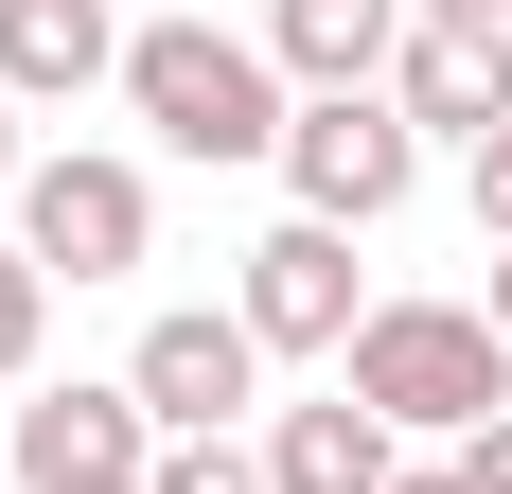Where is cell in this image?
I'll return each mask as SVG.
<instances>
[{
    "mask_svg": "<svg viewBox=\"0 0 512 494\" xmlns=\"http://www.w3.org/2000/svg\"><path fill=\"white\" fill-rule=\"evenodd\" d=\"M336 389L389 442H477V424H512V336H495V300H371Z\"/></svg>",
    "mask_w": 512,
    "mask_h": 494,
    "instance_id": "6da1fadb",
    "label": "cell"
},
{
    "mask_svg": "<svg viewBox=\"0 0 512 494\" xmlns=\"http://www.w3.org/2000/svg\"><path fill=\"white\" fill-rule=\"evenodd\" d=\"M124 106H142L177 159H283V53L265 36H212V18H142L124 36Z\"/></svg>",
    "mask_w": 512,
    "mask_h": 494,
    "instance_id": "7a4b0ae2",
    "label": "cell"
},
{
    "mask_svg": "<svg viewBox=\"0 0 512 494\" xmlns=\"http://www.w3.org/2000/svg\"><path fill=\"white\" fill-rule=\"evenodd\" d=\"M424 177V124L389 89H301V124H283V195L318 212V230H389Z\"/></svg>",
    "mask_w": 512,
    "mask_h": 494,
    "instance_id": "3957f363",
    "label": "cell"
},
{
    "mask_svg": "<svg viewBox=\"0 0 512 494\" xmlns=\"http://www.w3.org/2000/svg\"><path fill=\"white\" fill-rule=\"evenodd\" d=\"M18 247H36L53 283H124L159 247V195H142V159H89V142H53L36 177H18Z\"/></svg>",
    "mask_w": 512,
    "mask_h": 494,
    "instance_id": "277c9868",
    "label": "cell"
},
{
    "mask_svg": "<svg viewBox=\"0 0 512 494\" xmlns=\"http://www.w3.org/2000/svg\"><path fill=\"white\" fill-rule=\"evenodd\" d=\"M124 389H142L159 442H230V406H265V336L230 318V300H177V318H142Z\"/></svg>",
    "mask_w": 512,
    "mask_h": 494,
    "instance_id": "5b68a950",
    "label": "cell"
},
{
    "mask_svg": "<svg viewBox=\"0 0 512 494\" xmlns=\"http://www.w3.org/2000/svg\"><path fill=\"white\" fill-rule=\"evenodd\" d=\"M230 318H248L265 353H354L371 300H354V230H318V212H283V230L248 247V283H230Z\"/></svg>",
    "mask_w": 512,
    "mask_h": 494,
    "instance_id": "8992f818",
    "label": "cell"
},
{
    "mask_svg": "<svg viewBox=\"0 0 512 494\" xmlns=\"http://www.w3.org/2000/svg\"><path fill=\"white\" fill-rule=\"evenodd\" d=\"M71 477H159L142 389H36L18 406V494H71Z\"/></svg>",
    "mask_w": 512,
    "mask_h": 494,
    "instance_id": "52a82bcc",
    "label": "cell"
},
{
    "mask_svg": "<svg viewBox=\"0 0 512 494\" xmlns=\"http://www.w3.org/2000/svg\"><path fill=\"white\" fill-rule=\"evenodd\" d=\"M407 36H424L407 0H265V53H283L301 89H389Z\"/></svg>",
    "mask_w": 512,
    "mask_h": 494,
    "instance_id": "ba28073f",
    "label": "cell"
},
{
    "mask_svg": "<svg viewBox=\"0 0 512 494\" xmlns=\"http://www.w3.org/2000/svg\"><path fill=\"white\" fill-rule=\"evenodd\" d=\"M265 477H283V494H407V442H389L354 389H318V406L265 424Z\"/></svg>",
    "mask_w": 512,
    "mask_h": 494,
    "instance_id": "9c48e42d",
    "label": "cell"
},
{
    "mask_svg": "<svg viewBox=\"0 0 512 494\" xmlns=\"http://www.w3.org/2000/svg\"><path fill=\"white\" fill-rule=\"evenodd\" d=\"M389 106H407L424 142H512V36H407Z\"/></svg>",
    "mask_w": 512,
    "mask_h": 494,
    "instance_id": "30bf717a",
    "label": "cell"
},
{
    "mask_svg": "<svg viewBox=\"0 0 512 494\" xmlns=\"http://www.w3.org/2000/svg\"><path fill=\"white\" fill-rule=\"evenodd\" d=\"M124 71V36H106V0H0V89L18 106H71Z\"/></svg>",
    "mask_w": 512,
    "mask_h": 494,
    "instance_id": "8fae6325",
    "label": "cell"
},
{
    "mask_svg": "<svg viewBox=\"0 0 512 494\" xmlns=\"http://www.w3.org/2000/svg\"><path fill=\"white\" fill-rule=\"evenodd\" d=\"M142 494H283V477H265L248 442H159V477H142Z\"/></svg>",
    "mask_w": 512,
    "mask_h": 494,
    "instance_id": "7c38bea8",
    "label": "cell"
},
{
    "mask_svg": "<svg viewBox=\"0 0 512 494\" xmlns=\"http://www.w3.org/2000/svg\"><path fill=\"white\" fill-rule=\"evenodd\" d=\"M36 318H53V265H36V247H0V389L36 371Z\"/></svg>",
    "mask_w": 512,
    "mask_h": 494,
    "instance_id": "4fadbf2b",
    "label": "cell"
},
{
    "mask_svg": "<svg viewBox=\"0 0 512 494\" xmlns=\"http://www.w3.org/2000/svg\"><path fill=\"white\" fill-rule=\"evenodd\" d=\"M424 36H512V0H407Z\"/></svg>",
    "mask_w": 512,
    "mask_h": 494,
    "instance_id": "5bb4252c",
    "label": "cell"
},
{
    "mask_svg": "<svg viewBox=\"0 0 512 494\" xmlns=\"http://www.w3.org/2000/svg\"><path fill=\"white\" fill-rule=\"evenodd\" d=\"M477 230L512 247V142H477Z\"/></svg>",
    "mask_w": 512,
    "mask_h": 494,
    "instance_id": "9a60e30c",
    "label": "cell"
},
{
    "mask_svg": "<svg viewBox=\"0 0 512 494\" xmlns=\"http://www.w3.org/2000/svg\"><path fill=\"white\" fill-rule=\"evenodd\" d=\"M460 477H477V494H512V424H477V442H460Z\"/></svg>",
    "mask_w": 512,
    "mask_h": 494,
    "instance_id": "2e32d148",
    "label": "cell"
},
{
    "mask_svg": "<svg viewBox=\"0 0 512 494\" xmlns=\"http://www.w3.org/2000/svg\"><path fill=\"white\" fill-rule=\"evenodd\" d=\"M407 494H477V477H460V459H424V477H407Z\"/></svg>",
    "mask_w": 512,
    "mask_h": 494,
    "instance_id": "e0dca14e",
    "label": "cell"
},
{
    "mask_svg": "<svg viewBox=\"0 0 512 494\" xmlns=\"http://www.w3.org/2000/svg\"><path fill=\"white\" fill-rule=\"evenodd\" d=\"M0 177H18V89H0Z\"/></svg>",
    "mask_w": 512,
    "mask_h": 494,
    "instance_id": "ac0fdd59",
    "label": "cell"
},
{
    "mask_svg": "<svg viewBox=\"0 0 512 494\" xmlns=\"http://www.w3.org/2000/svg\"><path fill=\"white\" fill-rule=\"evenodd\" d=\"M495 336H512V247H495Z\"/></svg>",
    "mask_w": 512,
    "mask_h": 494,
    "instance_id": "d6986e66",
    "label": "cell"
},
{
    "mask_svg": "<svg viewBox=\"0 0 512 494\" xmlns=\"http://www.w3.org/2000/svg\"><path fill=\"white\" fill-rule=\"evenodd\" d=\"M71 494H142V477H71Z\"/></svg>",
    "mask_w": 512,
    "mask_h": 494,
    "instance_id": "ffe728a7",
    "label": "cell"
}]
</instances>
